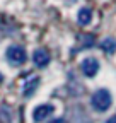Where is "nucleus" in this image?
Masks as SVG:
<instances>
[{"mask_svg": "<svg viewBox=\"0 0 116 123\" xmlns=\"http://www.w3.org/2000/svg\"><path fill=\"white\" fill-rule=\"evenodd\" d=\"M111 103H113L111 94H109V91H106V89H99V91H96L94 94H92V99H91L92 108H94L96 111H99V113H103V111L109 110Z\"/></svg>", "mask_w": 116, "mask_h": 123, "instance_id": "obj_1", "label": "nucleus"}, {"mask_svg": "<svg viewBox=\"0 0 116 123\" xmlns=\"http://www.w3.org/2000/svg\"><path fill=\"white\" fill-rule=\"evenodd\" d=\"M7 60L14 65H21L26 62V51L21 46H10L7 50Z\"/></svg>", "mask_w": 116, "mask_h": 123, "instance_id": "obj_2", "label": "nucleus"}, {"mask_svg": "<svg viewBox=\"0 0 116 123\" xmlns=\"http://www.w3.org/2000/svg\"><path fill=\"white\" fill-rule=\"evenodd\" d=\"M80 68H82L84 75H87V77H94V75L97 74V70H99V62H97L96 58H85V60L82 62Z\"/></svg>", "mask_w": 116, "mask_h": 123, "instance_id": "obj_3", "label": "nucleus"}, {"mask_svg": "<svg viewBox=\"0 0 116 123\" xmlns=\"http://www.w3.org/2000/svg\"><path fill=\"white\" fill-rule=\"evenodd\" d=\"M33 62H34L38 67H46V65L50 63V55H48V51L43 50V48L36 50V51L33 53Z\"/></svg>", "mask_w": 116, "mask_h": 123, "instance_id": "obj_4", "label": "nucleus"}, {"mask_svg": "<svg viewBox=\"0 0 116 123\" xmlns=\"http://www.w3.org/2000/svg\"><path fill=\"white\" fill-rule=\"evenodd\" d=\"M51 113H53V106H50V104H41V106H38L36 110H34L33 118H34V121H43L46 116H50Z\"/></svg>", "mask_w": 116, "mask_h": 123, "instance_id": "obj_5", "label": "nucleus"}, {"mask_svg": "<svg viewBox=\"0 0 116 123\" xmlns=\"http://www.w3.org/2000/svg\"><path fill=\"white\" fill-rule=\"evenodd\" d=\"M70 118H72V123H91L89 116L85 115V111L82 110V108H74Z\"/></svg>", "mask_w": 116, "mask_h": 123, "instance_id": "obj_6", "label": "nucleus"}, {"mask_svg": "<svg viewBox=\"0 0 116 123\" xmlns=\"http://www.w3.org/2000/svg\"><path fill=\"white\" fill-rule=\"evenodd\" d=\"M91 19H92V12H91V9H80V10H79V14H77V21H79L80 26H87V24L91 22Z\"/></svg>", "mask_w": 116, "mask_h": 123, "instance_id": "obj_7", "label": "nucleus"}, {"mask_svg": "<svg viewBox=\"0 0 116 123\" xmlns=\"http://www.w3.org/2000/svg\"><path fill=\"white\" fill-rule=\"evenodd\" d=\"M38 84H39V80H38V79H33V80H29V82L24 86V89H22V94H24V96H31L33 92L36 91Z\"/></svg>", "mask_w": 116, "mask_h": 123, "instance_id": "obj_8", "label": "nucleus"}, {"mask_svg": "<svg viewBox=\"0 0 116 123\" xmlns=\"http://www.w3.org/2000/svg\"><path fill=\"white\" fill-rule=\"evenodd\" d=\"M101 48H103L106 53H113L116 50V41L111 39V38H108V39H104L103 43H101Z\"/></svg>", "mask_w": 116, "mask_h": 123, "instance_id": "obj_9", "label": "nucleus"}, {"mask_svg": "<svg viewBox=\"0 0 116 123\" xmlns=\"http://www.w3.org/2000/svg\"><path fill=\"white\" fill-rule=\"evenodd\" d=\"M50 123H65L62 118H56V120H53V121H50Z\"/></svg>", "mask_w": 116, "mask_h": 123, "instance_id": "obj_10", "label": "nucleus"}, {"mask_svg": "<svg viewBox=\"0 0 116 123\" xmlns=\"http://www.w3.org/2000/svg\"><path fill=\"white\" fill-rule=\"evenodd\" d=\"M106 123H116V116H111V118H109Z\"/></svg>", "mask_w": 116, "mask_h": 123, "instance_id": "obj_11", "label": "nucleus"}]
</instances>
